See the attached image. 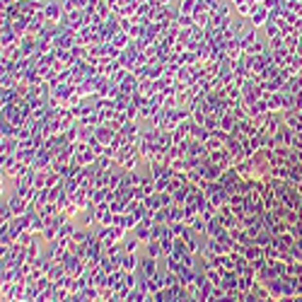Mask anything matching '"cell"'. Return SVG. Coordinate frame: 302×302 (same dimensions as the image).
I'll use <instances>...</instances> for the list:
<instances>
[{
	"mask_svg": "<svg viewBox=\"0 0 302 302\" xmlns=\"http://www.w3.org/2000/svg\"><path fill=\"white\" fill-rule=\"evenodd\" d=\"M75 230H77V227H75V223L68 218V220H65V223H63V225L58 227V237H60V240H70Z\"/></svg>",
	"mask_w": 302,
	"mask_h": 302,
	"instance_id": "3957f363",
	"label": "cell"
},
{
	"mask_svg": "<svg viewBox=\"0 0 302 302\" xmlns=\"http://www.w3.org/2000/svg\"><path fill=\"white\" fill-rule=\"evenodd\" d=\"M138 273H140V276H145V278H152V276L157 273V259H152V256H145V259H140Z\"/></svg>",
	"mask_w": 302,
	"mask_h": 302,
	"instance_id": "6da1fadb",
	"label": "cell"
},
{
	"mask_svg": "<svg viewBox=\"0 0 302 302\" xmlns=\"http://www.w3.org/2000/svg\"><path fill=\"white\" fill-rule=\"evenodd\" d=\"M138 244H140V240L138 237H133V240L126 242V246H123V251L126 254H135V249H138Z\"/></svg>",
	"mask_w": 302,
	"mask_h": 302,
	"instance_id": "8992f818",
	"label": "cell"
},
{
	"mask_svg": "<svg viewBox=\"0 0 302 302\" xmlns=\"http://www.w3.org/2000/svg\"><path fill=\"white\" fill-rule=\"evenodd\" d=\"M46 15H49V17H56V15H58V7H56V5H49V7H46Z\"/></svg>",
	"mask_w": 302,
	"mask_h": 302,
	"instance_id": "30bf717a",
	"label": "cell"
},
{
	"mask_svg": "<svg viewBox=\"0 0 302 302\" xmlns=\"http://www.w3.org/2000/svg\"><path fill=\"white\" fill-rule=\"evenodd\" d=\"M242 302H259V295H256L254 290H249V293H242Z\"/></svg>",
	"mask_w": 302,
	"mask_h": 302,
	"instance_id": "ba28073f",
	"label": "cell"
},
{
	"mask_svg": "<svg viewBox=\"0 0 302 302\" xmlns=\"http://www.w3.org/2000/svg\"><path fill=\"white\" fill-rule=\"evenodd\" d=\"M138 266H140V261L135 259V254H123V259H121V268H123L126 273H135Z\"/></svg>",
	"mask_w": 302,
	"mask_h": 302,
	"instance_id": "7a4b0ae2",
	"label": "cell"
},
{
	"mask_svg": "<svg viewBox=\"0 0 302 302\" xmlns=\"http://www.w3.org/2000/svg\"><path fill=\"white\" fill-rule=\"evenodd\" d=\"M152 298H155V302H170V295H167V288H162V290H157V293H152Z\"/></svg>",
	"mask_w": 302,
	"mask_h": 302,
	"instance_id": "52a82bcc",
	"label": "cell"
},
{
	"mask_svg": "<svg viewBox=\"0 0 302 302\" xmlns=\"http://www.w3.org/2000/svg\"><path fill=\"white\" fill-rule=\"evenodd\" d=\"M293 302H302V295H295V298H293Z\"/></svg>",
	"mask_w": 302,
	"mask_h": 302,
	"instance_id": "8fae6325",
	"label": "cell"
},
{
	"mask_svg": "<svg viewBox=\"0 0 302 302\" xmlns=\"http://www.w3.org/2000/svg\"><path fill=\"white\" fill-rule=\"evenodd\" d=\"M148 256H152V259H160V256H165V251H162V244L155 240L148 242Z\"/></svg>",
	"mask_w": 302,
	"mask_h": 302,
	"instance_id": "5b68a950",
	"label": "cell"
},
{
	"mask_svg": "<svg viewBox=\"0 0 302 302\" xmlns=\"http://www.w3.org/2000/svg\"><path fill=\"white\" fill-rule=\"evenodd\" d=\"M133 237H138L140 242H150V225L138 223V225L133 227Z\"/></svg>",
	"mask_w": 302,
	"mask_h": 302,
	"instance_id": "277c9868",
	"label": "cell"
},
{
	"mask_svg": "<svg viewBox=\"0 0 302 302\" xmlns=\"http://www.w3.org/2000/svg\"><path fill=\"white\" fill-rule=\"evenodd\" d=\"M126 44V34H116L114 37V46H123Z\"/></svg>",
	"mask_w": 302,
	"mask_h": 302,
	"instance_id": "9c48e42d",
	"label": "cell"
}]
</instances>
